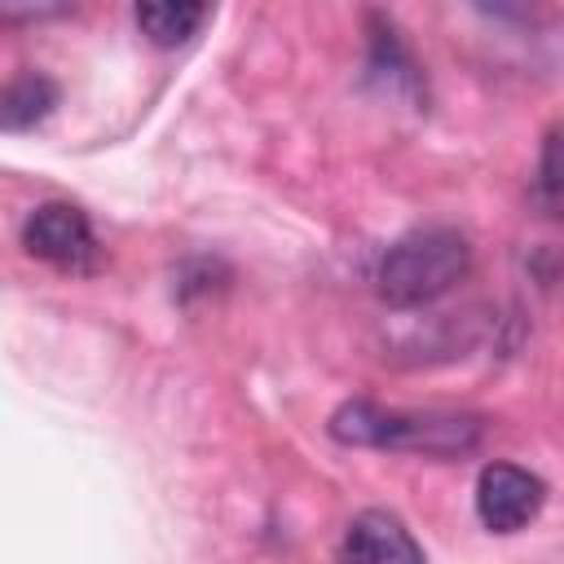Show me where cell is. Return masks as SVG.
I'll list each match as a JSON object with an SVG mask.
<instances>
[{"instance_id": "cell-1", "label": "cell", "mask_w": 564, "mask_h": 564, "mask_svg": "<svg viewBox=\"0 0 564 564\" xmlns=\"http://www.w3.org/2000/svg\"><path fill=\"white\" fill-rule=\"evenodd\" d=\"M471 269V247L458 229L432 225V229H414L405 238H397L383 260H379V295L397 308H414V304H432L436 295L454 291Z\"/></svg>"}, {"instance_id": "cell-2", "label": "cell", "mask_w": 564, "mask_h": 564, "mask_svg": "<svg viewBox=\"0 0 564 564\" xmlns=\"http://www.w3.org/2000/svg\"><path fill=\"white\" fill-rule=\"evenodd\" d=\"M330 432L348 445L379 449H419V454H467L480 441V419L441 414V410H383L370 401H352L330 419Z\"/></svg>"}, {"instance_id": "cell-3", "label": "cell", "mask_w": 564, "mask_h": 564, "mask_svg": "<svg viewBox=\"0 0 564 564\" xmlns=\"http://www.w3.org/2000/svg\"><path fill=\"white\" fill-rule=\"evenodd\" d=\"M22 247L35 260H48L66 273H93L97 269V234L88 216L70 203H40L22 220Z\"/></svg>"}, {"instance_id": "cell-4", "label": "cell", "mask_w": 564, "mask_h": 564, "mask_svg": "<svg viewBox=\"0 0 564 564\" xmlns=\"http://www.w3.org/2000/svg\"><path fill=\"white\" fill-rule=\"evenodd\" d=\"M546 502L542 476L516 467V463H489L476 480V516L494 533H516L524 529Z\"/></svg>"}, {"instance_id": "cell-5", "label": "cell", "mask_w": 564, "mask_h": 564, "mask_svg": "<svg viewBox=\"0 0 564 564\" xmlns=\"http://www.w3.org/2000/svg\"><path fill=\"white\" fill-rule=\"evenodd\" d=\"M344 564H423V551L397 516L361 511L344 529Z\"/></svg>"}, {"instance_id": "cell-6", "label": "cell", "mask_w": 564, "mask_h": 564, "mask_svg": "<svg viewBox=\"0 0 564 564\" xmlns=\"http://www.w3.org/2000/svg\"><path fill=\"white\" fill-rule=\"evenodd\" d=\"M57 106V84L48 75H18L0 88V128H31Z\"/></svg>"}, {"instance_id": "cell-7", "label": "cell", "mask_w": 564, "mask_h": 564, "mask_svg": "<svg viewBox=\"0 0 564 564\" xmlns=\"http://www.w3.org/2000/svg\"><path fill=\"white\" fill-rule=\"evenodd\" d=\"M203 22H207V4H189V0H154V4H137V26H141L159 48H176V44H185Z\"/></svg>"}, {"instance_id": "cell-8", "label": "cell", "mask_w": 564, "mask_h": 564, "mask_svg": "<svg viewBox=\"0 0 564 564\" xmlns=\"http://www.w3.org/2000/svg\"><path fill=\"white\" fill-rule=\"evenodd\" d=\"M538 185H542L546 207H555V132H551L546 145H542V176H538Z\"/></svg>"}]
</instances>
